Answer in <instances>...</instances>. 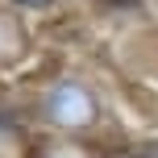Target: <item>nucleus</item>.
<instances>
[{"instance_id": "0eeeda50", "label": "nucleus", "mask_w": 158, "mask_h": 158, "mask_svg": "<svg viewBox=\"0 0 158 158\" xmlns=\"http://www.w3.org/2000/svg\"><path fill=\"white\" fill-rule=\"evenodd\" d=\"M129 158H158V142H142L129 150Z\"/></svg>"}, {"instance_id": "7ed1b4c3", "label": "nucleus", "mask_w": 158, "mask_h": 158, "mask_svg": "<svg viewBox=\"0 0 158 158\" xmlns=\"http://www.w3.org/2000/svg\"><path fill=\"white\" fill-rule=\"evenodd\" d=\"M29 142H25V125L13 112H0V158H25Z\"/></svg>"}, {"instance_id": "423d86ee", "label": "nucleus", "mask_w": 158, "mask_h": 158, "mask_svg": "<svg viewBox=\"0 0 158 158\" xmlns=\"http://www.w3.org/2000/svg\"><path fill=\"white\" fill-rule=\"evenodd\" d=\"M13 8H25V13H42V8H54L58 0H8Z\"/></svg>"}, {"instance_id": "39448f33", "label": "nucleus", "mask_w": 158, "mask_h": 158, "mask_svg": "<svg viewBox=\"0 0 158 158\" xmlns=\"http://www.w3.org/2000/svg\"><path fill=\"white\" fill-rule=\"evenodd\" d=\"M92 8L104 17H125V13H137L142 0H92Z\"/></svg>"}, {"instance_id": "f03ea898", "label": "nucleus", "mask_w": 158, "mask_h": 158, "mask_svg": "<svg viewBox=\"0 0 158 158\" xmlns=\"http://www.w3.org/2000/svg\"><path fill=\"white\" fill-rule=\"evenodd\" d=\"M29 50V29H25L17 8H0V67H13Z\"/></svg>"}, {"instance_id": "f257e3e1", "label": "nucleus", "mask_w": 158, "mask_h": 158, "mask_svg": "<svg viewBox=\"0 0 158 158\" xmlns=\"http://www.w3.org/2000/svg\"><path fill=\"white\" fill-rule=\"evenodd\" d=\"M33 117L54 133H92L100 125V96L92 92V83L75 75L50 79L38 96H33Z\"/></svg>"}, {"instance_id": "20e7f679", "label": "nucleus", "mask_w": 158, "mask_h": 158, "mask_svg": "<svg viewBox=\"0 0 158 158\" xmlns=\"http://www.w3.org/2000/svg\"><path fill=\"white\" fill-rule=\"evenodd\" d=\"M38 158H100V154H92L87 146H75V142H54V146H42Z\"/></svg>"}]
</instances>
